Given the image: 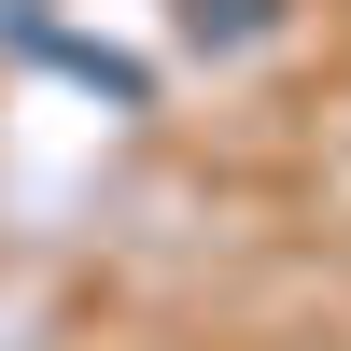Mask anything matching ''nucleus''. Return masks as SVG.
<instances>
[{"label": "nucleus", "mask_w": 351, "mask_h": 351, "mask_svg": "<svg viewBox=\"0 0 351 351\" xmlns=\"http://www.w3.org/2000/svg\"><path fill=\"white\" fill-rule=\"evenodd\" d=\"M267 14H281V0H183V28H197V43H253Z\"/></svg>", "instance_id": "nucleus-1"}]
</instances>
